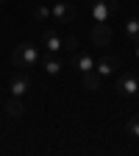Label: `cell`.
<instances>
[{"label": "cell", "mask_w": 139, "mask_h": 156, "mask_svg": "<svg viewBox=\"0 0 139 156\" xmlns=\"http://www.w3.org/2000/svg\"><path fill=\"white\" fill-rule=\"evenodd\" d=\"M11 62H14L17 70H31V67H36L39 62H42V53H39V48L33 42H23V45L14 48Z\"/></svg>", "instance_id": "1"}, {"label": "cell", "mask_w": 139, "mask_h": 156, "mask_svg": "<svg viewBox=\"0 0 139 156\" xmlns=\"http://www.w3.org/2000/svg\"><path fill=\"white\" fill-rule=\"evenodd\" d=\"M120 9V0H92V20L95 23H109V17Z\"/></svg>", "instance_id": "2"}, {"label": "cell", "mask_w": 139, "mask_h": 156, "mask_svg": "<svg viewBox=\"0 0 139 156\" xmlns=\"http://www.w3.org/2000/svg\"><path fill=\"white\" fill-rule=\"evenodd\" d=\"M50 20L56 25H70L75 20V6L72 3H53L50 6Z\"/></svg>", "instance_id": "3"}, {"label": "cell", "mask_w": 139, "mask_h": 156, "mask_svg": "<svg viewBox=\"0 0 139 156\" xmlns=\"http://www.w3.org/2000/svg\"><path fill=\"white\" fill-rule=\"evenodd\" d=\"M89 36H92V45H95V48H109V45H111L114 31H111V25H109V23H95Z\"/></svg>", "instance_id": "4"}, {"label": "cell", "mask_w": 139, "mask_h": 156, "mask_svg": "<svg viewBox=\"0 0 139 156\" xmlns=\"http://www.w3.org/2000/svg\"><path fill=\"white\" fill-rule=\"evenodd\" d=\"M42 45H45L47 53H61L64 50V36L58 34L56 28H45L42 31Z\"/></svg>", "instance_id": "5"}, {"label": "cell", "mask_w": 139, "mask_h": 156, "mask_svg": "<svg viewBox=\"0 0 139 156\" xmlns=\"http://www.w3.org/2000/svg\"><path fill=\"white\" fill-rule=\"evenodd\" d=\"M28 89H31V78H28V73H25V70L14 73V75H11V81H9V92L17 95V98H25Z\"/></svg>", "instance_id": "6"}, {"label": "cell", "mask_w": 139, "mask_h": 156, "mask_svg": "<svg viewBox=\"0 0 139 156\" xmlns=\"http://www.w3.org/2000/svg\"><path fill=\"white\" fill-rule=\"evenodd\" d=\"M95 70L100 73V78L103 75H111V73H117L120 70V56H114V53H106V56H100L95 62Z\"/></svg>", "instance_id": "7"}, {"label": "cell", "mask_w": 139, "mask_h": 156, "mask_svg": "<svg viewBox=\"0 0 139 156\" xmlns=\"http://www.w3.org/2000/svg\"><path fill=\"white\" fill-rule=\"evenodd\" d=\"M117 92L120 95H139V78L136 75H120V81H117Z\"/></svg>", "instance_id": "8"}, {"label": "cell", "mask_w": 139, "mask_h": 156, "mask_svg": "<svg viewBox=\"0 0 139 156\" xmlns=\"http://www.w3.org/2000/svg\"><path fill=\"white\" fill-rule=\"evenodd\" d=\"M39 64L45 67V73H47V75H58V73L64 70V58L53 53V56H42V62H39Z\"/></svg>", "instance_id": "9"}, {"label": "cell", "mask_w": 139, "mask_h": 156, "mask_svg": "<svg viewBox=\"0 0 139 156\" xmlns=\"http://www.w3.org/2000/svg\"><path fill=\"white\" fill-rule=\"evenodd\" d=\"M81 84H84V89L97 92V89H100V73H97V70H86V73H81Z\"/></svg>", "instance_id": "10"}, {"label": "cell", "mask_w": 139, "mask_h": 156, "mask_svg": "<svg viewBox=\"0 0 139 156\" xmlns=\"http://www.w3.org/2000/svg\"><path fill=\"white\" fill-rule=\"evenodd\" d=\"M6 114L14 117V120H17V117H23V114H25V103H23V98L11 95V101L6 103Z\"/></svg>", "instance_id": "11"}, {"label": "cell", "mask_w": 139, "mask_h": 156, "mask_svg": "<svg viewBox=\"0 0 139 156\" xmlns=\"http://www.w3.org/2000/svg\"><path fill=\"white\" fill-rule=\"evenodd\" d=\"M72 64L81 70V73H86V70H95V58L86 56V53H81V56H75V58H72Z\"/></svg>", "instance_id": "12"}, {"label": "cell", "mask_w": 139, "mask_h": 156, "mask_svg": "<svg viewBox=\"0 0 139 156\" xmlns=\"http://www.w3.org/2000/svg\"><path fill=\"white\" fill-rule=\"evenodd\" d=\"M125 36L131 39V42H139V17H131L125 23Z\"/></svg>", "instance_id": "13"}, {"label": "cell", "mask_w": 139, "mask_h": 156, "mask_svg": "<svg viewBox=\"0 0 139 156\" xmlns=\"http://www.w3.org/2000/svg\"><path fill=\"white\" fill-rule=\"evenodd\" d=\"M31 14H33V20H39V23H47V20H50V9L42 6V3H36V6L31 9Z\"/></svg>", "instance_id": "14"}, {"label": "cell", "mask_w": 139, "mask_h": 156, "mask_svg": "<svg viewBox=\"0 0 139 156\" xmlns=\"http://www.w3.org/2000/svg\"><path fill=\"white\" fill-rule=\"evenodd\" d=\"M125 131H128V136H134V140H139V114L128 117V123H125Z\"/></svg>", "instance_id": "15"}, {"label": "cell", "mask_w": 139, "mask_h": 156, "mask_svg": "<svg viewBox=\"0 0 139 156\" xmlns=\"http://www.w3.org/2000/svg\"><path fill=\"white\" fill-rule=\"evenodd\" d=\"M75 48H78V36H72V34L64 36V50H75Z\"/></svg>", "instance_id": "16"}, {"label": "cell", "mask_w": 139, "mask_h": 156, "mask_svg": "<svg viewBox=\"0 0 139 156\" xmlns=\"http://www.w3.org/2000/svg\"><path fill=\"white\" fill-rule=\"evenodd\" d=\"M134 53H136V58H139V42H134Z\"/></svg>", "instance_id": "17"}, {"label": "cell", "mask_w": 139, "mask_h": 156, "mask_svg": "<svg viewBox=\"0 0 139 156\" xmlns=\"http://www.w3.org/2000/svg\"><path fill=\"white\" fill-rule=\"evenodd\" d=\"M0 3H9V0H0Z\"/></svg>", "instance_id": "18"}, {"label": "cell", "mask_w": 139, "mask_h": 156, "mask_svg": "<svg viewBox=\"0 0 139 156\" xmlns=\"http://www.w3.org/2000/svg\"><path fill=\"white\" fill-rule=\"evenodd\" d=\"M86 3H92V0H86Z\"/></svg>", "instance_id": "19"}]
</instances>
